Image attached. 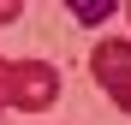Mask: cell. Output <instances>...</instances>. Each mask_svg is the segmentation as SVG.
Instances as JSON below:
<instances>
[{"label": "cell", "mask_w": 131, "mask_h": 125, "mask_svg": "<svg viewBox=\"0 0 131 125\" xmlns=\"http://www.w3.org/2000/svg\"><path fill=\"white\" fill-rule=\"evenodd\" d=\"M60 101V72L48 60H0V119L12 107L18 113H42Z\"/></svg>", "instance_id": "1"}, {"label": "cell", "mask_w": 131, "mask_h": 125, "mask_svg": "<svg viewBox=\"0 0 131 125\" xmlns=\"http://www.w3.org/2000/svg\"><path fill=\"white\" fill-rule=\"evenodd\" d=\"M125 12H131V6H125Z\"/></svg>", "instance_id": "5"}, {"label": "cell", "mask_w": 131, "mask_h": 125, "mask_svg": "<svg viewBox=\"0 0 131 125\" xmlns=\"http://www.w3.org/2000/svg\"><path fill=\"white\" fill-rule=\"evenodd\" d=\"M12 18H18V6H12V0H0V24H12Z\"/></svg>", "instance_id": "4"}, {"label": "cell", "mask_w": 131, "mask_h": 125, "mask_svg": "<svg viewBox=\"0 0 131 125\" xmlns=\"http://www.w3.org/2000/svg\"><path fill=\"white\" fill-rule=\"evenodd\" d=\"M107 12H113V0H78V6H72V18H78V24H101Z\"/></svg>", "instance_id": "3"}, {"label": "cell", "mask_w": 131, "mask_h": 125, "mask_svg": "<svg viewBox=\"0 0 131 125\" xmlns=\"http://www.w3.org/2000/svg\"><path fill=\"white\" fill-rule=\"evenodd\" d=\"M90 77L113 95L119 113H131V42L125 36H101L90 48Z\"/></svg>", "instance_id": "2"}]
</instances>
